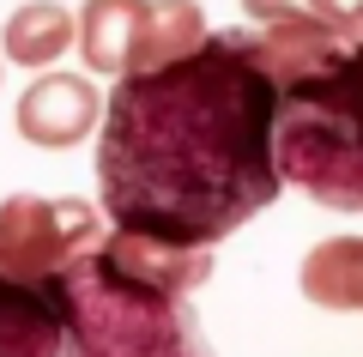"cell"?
<instances>
[{"label": "cell", "mask_w": 363, "mask_h": 357, "mask_svg": "<svg viewBox=\"0 0 363 357\" xmlns=\"http://www.w3.org/2000/svg\"><path fill=\"white\" fill-rule=\"evenodd\" d=\"M285 194L272 85L236 31L164 67L121 73L97 121V212L169 248H218Z\"/></svg>", "instance_id": "1"}, {"label": "cell", "mask_w": 363, "mask_h": 357, "mask_svg": "<svg viewBox=\"0 0 363 357\" xmlns=\"http://www.w3.org/2000/svg\"><path fill=\"white\" fill-rule=\"evenodd\" d=\"M357 37L363 18H272L236 25V43L272 85V164L327 212L363 206V121H357Z\"/></svg>", "instance_id": "2"}, {"label": "cell", "mask_w": 363, "mask_h": 357, "mask_svg": "<svg viewBox=\"0 0 363 357\" xmlns=\"http://www.w3.org/2000/svg\"><path fill=\"white\" fill-rule=\"evenodd\" d=\"M206 279L212 248L104 230L61 279V357H218L188 303Z\"/></svg>", "instance_id": "3"}, {"label": "cell", "mask_w": 363, "mask_h": 357, "mask_svg": "<svg viewBox=\"0 0 363 357\" xmlns=\"http://www.w3.org/2000/svg\"><path fill=\"white\" fill-rule=\"evenodd\" d=\"M97 236H104V212L91 200L13 194V200L0 206V273L55 285V279H67V267H73Z\"/></svg>", "instance_id": "4"}, {"label": "cell", "mask_w": 363, "mask_h": 357, "mask_svg": "<svg viewBox=\"0 0 363 357\" xmlns=\"http://www.w3.org/2000/svg\"><path fill=\"white\" fill-rule=\"evenodd\" d=\"M13 121H18V133H25L30 145L67 152V145H79L85 133H97V121H104V91L91 85L85 73H43V79L25 85Z\"/></svg>", "instance_id": "5"}, {"label": "cell", "mask_w": 363, "mask_h": 357, "mask_svg": "<svg viewBox=\"0 0 363 357\" xmlns=\"http://www.w3.org/2000/svg\"><path fill=\"white\" fill-rule=\"evenodd\" d=\"M0 357H61V279L0 273Z\"/></svg>", "instance_id": "6"}, {"label": "cell", "mask_w": 363, "mask_h": 357, "mask_svg": "<svg viewBox=\"0 0 363 357\" xmlns=\"http://www.w3.org/2000/svg\"><path fill=\"white\" fill-rule=\"evenodd\" d=\"M206 13L194 0H145L140 6V31H133V49H128V67L121 73H145V67H164L176 55L200 49L206 43Z\"/></svg>", "instance_id": "7"}, {"label": "cell", "mask_w": 363, "mask_h": 357, "mask_svg": "<svg viewBox=\"0 0 363 357\" xmlns=\"http://www.w3.org/2000/svg\"><path fill=\"white\" fill-rule=\"evenodd\" d=\"M140 6H145V0H85V6H79L73 43H79L85 73L121 79L128 49H133V31H140Z\"/></svg>", "instance_id": "8"}, {"label": "cell", "mask_w": 363, "mask_h": 357, "mask_svg": "<svg viewBox=\"0 0 363 357\" xmlns=\"http://www.w3.org/2000/svg\"><path fill=\"white\" fill-rule=\"evenodd\" d=\"M67 49H73V13L61 0H25L0 31V61H18V67H49Z\"/></svg>", "instance_id": "9"}, {"label": "cell", "mask_w": 363, "mask_h": 357, "mask_svg": "<svg viewBox=\"0 0 363 357\" xmlns=\"http://www.w3.org/2000/svg\"><path fill=\"white\" fill-rule=\"evenodd\" d=\"M303 297L321 303V309H357L363 303V248L351 236L321 243L303 260Z\"/></svg>", "instance_id": "10"}, {"label": "cell", "mask_w": 363, "mask_h": 357, "mask_svg": "<svg viewBox=\"0 0 363 357\" xmlns=\"http://www.w3.org/2000/svg\"><path fill=\"white\" fill-rule=\"evenodd\" d=\"M248 25H272V18H327V25H351V18H363L357 6H345V0H242Z\"/></svg>", "instance_id": "11"}]
</instances>
